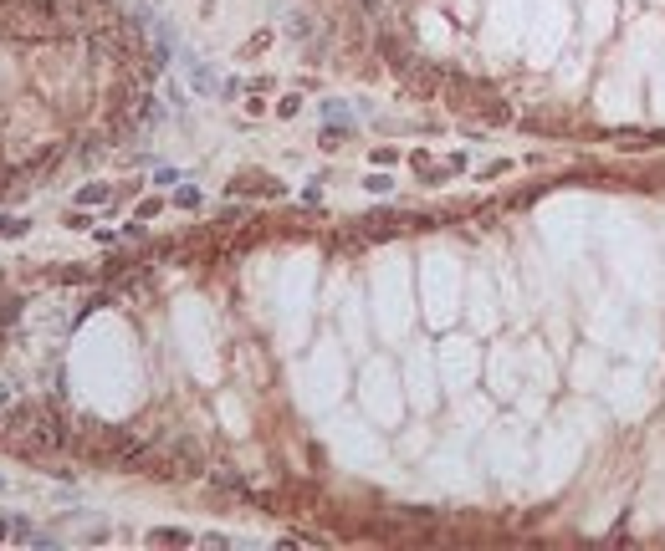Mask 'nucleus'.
Here are the masks:
<instances>
[{
    "instance_id": "f257e3e1",
    "label": "nucleus",
    "mask_w": 665,
    "mask_h": 551,
    "mask_svg": "<svg viewBox=\"0 0 665 551\" xmlns=\"http://www.w3.org/2000/svg\"><path fill=\"white\" fill-rule=\"evenodd\" d=\"M230 194H261V200H282V194H287V184L282 179H276V174H235V179L225 184Z\"/></svg>"
},
{
    "instance_id": "f03ea898",
    "label": "nucleus",
    "mask_w": 665,
    "mask_h": 551,
    "mask_svg": "<svg viewBox=\"0 0 665 551\" xmlns=\"http://www.w3.org/2000/svg\"><path fill=\"white\" fill-rule=\"evenodd\" d=\"M195 536L189 531H180V526H154V531H148V546H189Z\"/></svg>"
},
{
    "instance_id": "7ed1b4c3",
    "label": "nucleus",
    "mask_w": 665,
    "mask_h": 551,
    "mask_svg": "<svg viewBox=\"0 0 665 551\" xmlns=\"http://www.w3.org/2000/svg\"><path fill=\"white\" fill-rule=\"evenodd\" d=\"M108 200H113V189H108V184H88V189L77 194V205H82V210H93V205H108Z\"/></svg>"
},
{
    "instance_id": "20e7f679",
    "label": "nucleus",
    "mask_w": 665,
    "mask_h": 551,
    "mask_svg": "<svg viewBox=\"0 0 665 551\" xmlns=\"http://www.w3.org/2000/svg\"><path fill=\"white\" fill-rule=\"evenodd\" d=\"M31 230V219H20V214H0V240H20Z\"/></svg>"
},
{
    "instance_id": "39448f33",
    "label": "nucleus",
    "mask_w": 665,
    "mask_h": 551,
    "mask_svg": "<svg viewBox=\"0 0 665 551\" xmlns=\"http://www.w3.org/2000/svg\"><path fill=\"white\" fill-rule=\"evenodd\" d=\"M302 113V92H287V97H276V118H297Z\"/></svg>"
},
{
    "instance_id": "423d86ee",
    "label": "nucleus",
    "mask_w": 665,
    "mask_h": 551,
    "mask_svg": "<svg viewBox=\"0 0 665 551\" xmlns=\"http://www.w3.org/2000/svg\"><path fill=\"white\" fill-rule=\"evenodd\" d=\"M164 210V200H139V210H134V219H139V225H148V219H154Z\"/></svg>"
},
{
    "instance_id": "0eeeda50",
    "label": "nucleus",
    "mask_w": 665,
    "mask_h": 551,
    "mask_svg": "<svg viewBox=\"0 0 665 551\" xmlns=\"http://www.w3.org/2000/svg\"><path fill=\"white\" fill-rule=\"evenodd\" d=\"M363 189H369V194H389L394 179H389V174H369V179H363Z\"/></svg>"
},
{
    "instance_id": "6e6552de",
    "label": "nucleus",
    "mask_w": 665,
    "mask_h": 551,
    "mask_svg": "<svg viewBox=\"0 0 665 551\" xmlns=\"http://www.w3.org/2000/svg\"><path fill=\"white\" fill-rule=\"evenodd\" d=\"M52 281H67V286H77V281H88V271H82V266H61V271H52Z\"/></svg>"
},
{
    "instance_id": "1a4fd4ad",
    "label": "nucleus",
    "mask_w": 665,
    "mask_h": 551,
    "mask_svg": "<svg viewBox=\"0 0 665 551\" xmlns=\"http://www.w3.org/2000/svg\"><path fill=\"white\" fill-rule=\"evenodd\" d=\"M175 205L180 210H195L200 205V189H175Z\"/></svg>"
},
{
    "instance_id": "9d476101",
    "label": "nucleus",
    "mask_w": 665,
    "mask_h": 551,
    "mask_svg": "<svg viewBox=\"0 0 665 551\" xmlns=\"http://www.w3.org/2000/svg\"><path fill=\"white\" fill-rule=\"evenodd\" d=\"M512 169V159H491L486 169H481V179H497V174H507Z\"/></svg>"
},
{
    "instance_id": "9b49d317",
    "label": "nucleus",
    "mask_w": 665,
    "mask_h": 551,
    "mask_svg": "<svg viewBox=\"0 0 665 551\" xmlns=\"http://www.w3.org/2000/svg\"><path fill=\"white\" fill-rule=\"evenodd\" d=\"M374 164L389 169V164H399V153H394V148H374Z\"/></svg>"
},
{
    "instance_id": "f8f14e48",
    "label": "nucleus",
    "mask_w": 665,
    "mask_h": 551,
    "mask_svg": "<svg viewBox=\"0 0 665 551\" xmlns=\"http://www.w3.org/2000/svg\"><path fill=\"white\" fill-rule=\"evenodd\" d=\"M266 41H271V31H256V36L246 41V56H251V52H261V47H266Z\"/></svg>"
},
{
    "instance_id": "ddd939ff",
    "label": "nucleus",
    "mask_w": 665,
    "mask_h": 551,
    "mask_svg": "<svg viewBox=\"0 0 665 551\" xmlns=\"http://www.w3.org/2000/svg\"><path fill=\"white\" fill-rule=\"evenodd\" d=\"M88 225H93V219L82 214V210H72V214H67V230H88Z\"/></svg>"
}]
</instances>
